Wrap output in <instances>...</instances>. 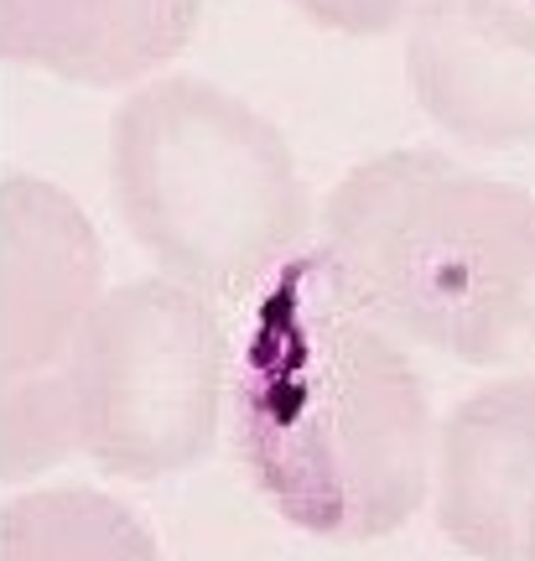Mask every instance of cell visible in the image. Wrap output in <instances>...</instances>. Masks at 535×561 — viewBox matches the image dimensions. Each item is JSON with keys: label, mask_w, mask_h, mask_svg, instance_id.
Listing matches in <instances>:
<instances>
[{"label": "cell", "mask_w": 535, "mask_h": 561, "mask_svg": "<svg viewBox=\"0 0 535 561\" xmlns=\"http://www.w3.org/2000/svg\"><path fill=\"white\" fill-rule=\"evenodd\" d=\"M235 453L281 520L328 541H379L426 510L436 416L396 333L301 250L244 297L229 343Z\"/></svg>", "instance_id": "obj_1"}, {"label": "cell", "mask_w": 535, "mask_h": 561, "mask_svg": "<svg viewBox=\"0 0 535 561\" xmlns=\"http://www.w3.org/2000/svg\"><path fill=\"white\" fill-rule=\"evenodd\" d=\"M318 255L400 343L483 369L535 364V193L436 146L358 161L322 198Z\"/></svg>", "instance_id": "obj_2"}, {"label": "cell", "mask_w": 535, "mask_h": 561, "mask_svg": "<svg viewBox=\"0 0 535 561\" xmlns=\"http://www.w3.org/2000/svg\"><path fill=\"white\" fill-rule=\"evenodd\" d=\"M115 203L161 276L244 301L312 234V193L276 125L198 73L125 89L110 125Z\"/></svg>", "instance_id": "obj_3"}, {"label": "cell", "mask_w": 535, "mask_h": 561, "mask_svg": "<svg viewBox=\"0 0 535 561\" xmlns=\"http://www.w3.org/2000/svg\"><path fill=\"white\" fill-rule=\"evenodd\" d=\"M58 369L79 453L110 479H178L214 453L229 405V333L193 286L172 276L104 286Z\"/></svg>", "instance_id": "obj_4"}, {"label": "cell", "mask_w": 535, "mask_h": 561, "mask_svg": "<svg viewBox=\"0 0 535 561\" xmlns=\"http://www.w3.org/2000/svg\"><path fill=\"white\" fill-rule=\"evenodd\" d=\"M406 83L442 136L474 151L535 146V5L432 0L406 26Z\"/></svg>", "instance_id": "obj_5"}, {"label": "cell", "mask_w": 535, "mask_h": 561, "mask_svg": "<svg viewBox=\"0 0 535 561\" xmlns=\"http://www.w3.org/2000/svg\"><path fill=\"white\" fill-rule=\"evenodd\" d=\"M104 297V244L73 193L37 172L0 178V375L62 359Z\"/></svg>", "instance_id": "obj_6"}, {"label": "cell", "mask_w": 535, "mask_h": 561, "mask_svg": "<svg viewBox=\"0 0 535 561\" xmlns=\"http://www.w3.org/2000/svg\"><path fill=\"white\" fill-rule=\"evenodd\" d=\"M436 530L474 561H520L535 510V375L474 390L432 437Z\"/></svg>", "instance_id": "obj_7"}, {"label": "cell", "mask_w": 535, "mask_h": 561, "mask_svg": "<svg viewBox=\"0 0 535 561\" xmlns=\"http://www.w3.org/2000/svg\"><path fill=\"white\" fill-rule=\"evenodd\" d=\"M208 0H0V62L136 89L198 37Z\"/></svg>", "instance_id": "obj_8"}, {"label": "cell", "mask_w": 535, "mask_h": 561, "mask_svg": "<svg viewBox=\"0 0 535 561\" xmlns=\"http://www.w3.org/2000/svg\"><path fill=\"white\" fill-rule=\"evenodd\" d=\"M0 561H161L130 504L100 489H26L0 504Z\"/></svg>", "instance_id": "obj_9"}, {"label": "cell", "mask_w": 535, "mask_h": 561, "mask_svg": "<svg viewBox=\"0 0 535 561\" xmlns=\"http://www.w3.org/2000/svg\"><path fill=\"white\" fill-rule=\"evenodd\" d=\"M79 453L62 369L0 375V483H32Z\"/></svg>", "instance_id": "obj_10"}, {"label": "cell", "mask_w": 535, "mask_h": 561, "mask_svg": "<svg viewBox=\"0 0 535 561\" xmlns=\"http://www.w3.org/2000/svg\"><path fill=\"white\" fill-rule=\"evenodd\" d=\"M281 5H292L297 16L318 21L328 32L385 37V32H406L432 0H281Z\"/></svg>", "instance_id": "obj_11"}, {"label": "cell", "mask_w": 535, "mask_h": 561, "mask_svg": "<svg viewBox=\"0 0 535 561\" xmlns=\"http://www.w3.org/2000/svg\"><path fill=\"white\" fill-rule=\"evenodd\" d=\"M520 561H535V510H531V525H525V541H520Z\"/></svg>", "instance_id": "obj_12"}]
</instances>
